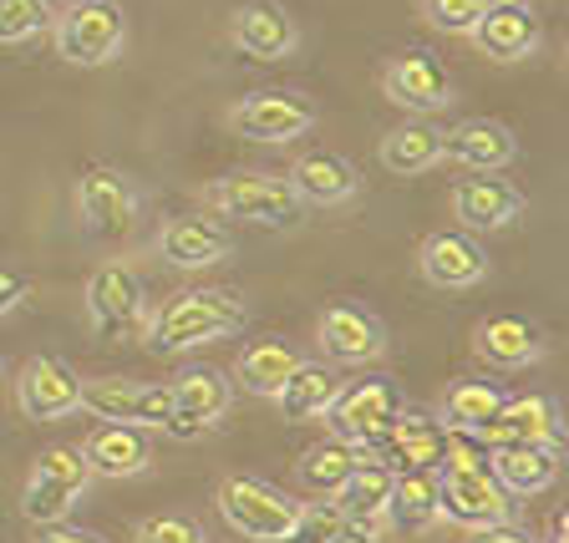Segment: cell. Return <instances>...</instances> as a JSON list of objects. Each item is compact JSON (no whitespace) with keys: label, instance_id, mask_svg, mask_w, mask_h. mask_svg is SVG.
<instances>
[{"label":"cell","instance_id":"6da1fadb","mask_svg":"<svg viewBox=\"0 0 569 543\" xmlns=\"http://www.w3.org/2000/svg\"><path fill=\"white\" fill-rule=\"evenodd\" d=\"M234 331H244V300L234 290H183L148 315L142 341L153 345V355H183L193 345L224 341Z\"/></svg>","mask_w":569,"mask_h":543},{"label":"cell","instance_id":"7a4b0ae2","mask_svg":"<svg viewBox=\"0 0 569 543\" xmlns=\"http://www.w3.org/2000/svg\"><path fill=\"white\" fill-rule=\"evenodd\" d=\"M209 203L224 219H244L254 229H296L300 224V199L290 183L274 173H229L209 183Z\"/></svg>","mask_w":569,"mask_h":543},{"label":"cell","instance_id":"3957f363","mask_svg":"<svg viewBox=\"0 0 569 543\" xmlns=\"http://www.w3.org/2000/svg\"><path fill=\"white\" fill-rule=\"evenodd\" d=\"M219 513L224 523L249 543H280L296 523L300 503L280 487L260 483V477H224L219 483Z\"/></svg>","mask_w":569,"mask_h":543},{"label":"cell","instance_id":"277c9868","mask_svg":"<svg viewBox=\"0 0 569 543\" xmlns=\"http://www.w3.org/2000/svg\"><path fill=\"white\" fill-rule=\"evenodd\" d=\"M128 41V16L112 0H97V6H77V11L57 16L51 21V47L61 61L71 67H107V61L122 51Z\"/></svg>","mask_w":569,"mask_h":543},{"label":"cell","instance_id":"5b68a950","mask_svg":"<svg viewBox=\"0 0 569 543\" xmlns=\"http://www.w3.org/2000/svg\"><path fill=\"white\" fill-rule=\"evenodd\" d=\"M87 320H92L97 341H122L148 325V300H142V280L128 264H102L87 280Z\"/></svg>","mask_w":569,"mask_h":543},{"label":"cell","instance_id":"8992f818","mask_svg":"<svg viewBox=\"0 0 569 543\" xmlns=\"http://www.w3.org/2000/svg\"><path fill=\"white\" fill-rule=\"evenodd\" d=\"M168 396H173V412H168L163 432L178 438V442H193L229 412V402H234V381H229L224 371H213V366H193L178 381H168Z\"/></svg>","mask_w":569,"mask_h":543},{"label":"cell","instance_id":"52a82bcc","mask_svg":"<svg viewBox=\"0 0 569 543\" xmlns=\"http://www.w3.org/2000/svg\"><path fill=\"white\" fill-rule=\"evenodd\" d=\"M229 128L254 142H296L316 128V102L300 92H254L229 107Z\"/></svg>","mask_w":569,"mask_h":543},{"label":"cell","instance_id":"ba28073f","mask_svg":"<svg viewBox=\"0 0 569 543\" xmlns=\"http://www.w3.org/2000/svg\"><path fill=\"white\" fill-rule=\"evenodd\" d=\"M77 219L92 239H122L138 224V189L118 168H87L77 183Z\"/></svg>","mask_w":569,"mask_h":543},{"label":"cell","instance_id":"9c48e42d","mask_svg":"<svg viewBox=\"0 0 569 543\" xmlns=\"http://www.w3.org/2000/svg\"><path fill=\"white\" fill-rule=\"evenodd\" d=\"M16 406L31 422H61L82 406V376L57 355H31L16 371Z\"/></svg>","mask_w":569,"mask_h":543},{"label":"cell","instance_id":"30bf717a","mask_svg":"<svg viewBox=\"0 0 569 543\" xmlns=\"http://www.w3.org/2000/svg\"><path fill=\"white\" fill-rule=\"evenodd\" d=\"M509 513L513 503L493 483V473H458V467L438 473V519L458 523L462 533L488 529V523H509Z\"/></svg>","mask_w":569,"mask_h":543},{"label":"cell","instance_id":"8fae6325","mask_svg":"<svg viewBox=\"0 0 569 543\" xmlns=\"http://www.w3.org/2000/svg\"><path fill=\"white\" fill-rule=\"evenodd\" d=\"M381 92H387V102L402 107V112L427 118V112H442V107L452 102V77L438 57L407 51V57H397V61L381 67Z\"/></svg>","mask_w":569,"mask_h":543},{"label":"cell","instance_id":"7c38bea8","mask_svg":"<svg viewBox=\"0 0 569 543\" xmlns=\"http://www.w3.org/2000/svg\"><path fill=\"white\" fill-rule=\"evenodd\" d=\"M397 412H402V396H397L391 381H356V386H341V396H336V406L326 412V422H331L336 442L361 448V442L377 438Z\"/></svg>","mask_w":569,"mask_h":543},{"label":"cell","instance_id":"4fadbf2b","mask_svg":"<svg viewBox=\"0 0 569 543\" xmlns=\"http://www.w3.org/2000/svg\"><path fill=\"white\" fill-rule=\"evenodd\" d=\"M478 438L488 448H559L565 426H559V406L549 396H503V406Z\"/></svg>","mask_w":569,"mask_h":543},{"label":"cell","instance_id":"5bb4252c","mask_svg":"<svg viewBox=\"0 0 569 543\" xmlns=\"http://www.w3.org/2000/svg\"><path fill=\"white\" fill-rule=\"evenodd\" d=\"M316 331H320V351H326V361H336V366H367V361H377V355L387 351L381 320L361 305H331L326 315H320Z\"/></svg>","mask_w":569,"mask_h":543},{"label":"cell","instance_id":"9a60e30c","mask_svg":"<svg viewBox=\"0 0 569 543\" xmlns=\"http://www.w3.org/2000/svg\"><path fill=\"white\" fill-rule=\"evenodd\" d=\"M158 254L178 270H209V264L234 254V234L219 219H199V213H178L158 229Z\"/></svg>","mask_w":569,"mask_h":543},{"label":"cell","instance_id":"2e32d148","mask_svg":"<svg viewBox=\"0 0 569 543\" xmlns=\"http://www.w3.org/2000/svg\"><path fill=\"white\" fill-rule=\"evenodd\" d=\"M468 36L493 61H523L539 51V21H533L529 0H488V11Z\"/></svg>","mask_w":569,"mask_h":543},{"label":"cell","instance_id":"e0dca14e","mask_svg":"<svg viewBox=\"0 0 569 543\" xmlns=\"http://www.w3.org/2000/svg\"><path fill=\"white\" fill-rule=\"evenodd\" d=\"M229 41L254 61H284L300 47V31L284 6H274V0H249V6L234 11V21H229Z\"/></svg>","mask_w":569,"mask_h":543},{"label":"cell","instance_id":"ac0fdd59","mask_svg":"<svg viewBox=\"0 0 569 543\" xmlns=\"http://www.w3.org/2000/svg\"><path fill=\"white\" fill-rule=\"evenodd\" d=\"M452 213H458V224L468 229V234L509 229L523 213V193L513 189L509 178L478 173V178H462L458 189H452Z\"/></svg>","mask_w":569,"mask_h":543},{"label":"cell","instance_id":"d6986e66","mask_svg":"<svg viewBox=\"0 0 569 543\" xmlns=\"http://www.w3.org/2000/svg\"><path fill=\"white\" fill-rule=\"evenodd\" d=\"M417 264H422V280L438 284V290H473L488 280V254L473 244V234H432L417 249Z\"/></svg>","mask_w":569,"mask_h":543},{"label":"cell","instance_id":"ffe728a7","mask_svg":"<svg viewBox=\"0 0 569 543\" xmlns=\"http://www.w3.org/2000/svg\"><path fill=\"white\" fill-rule=\"evenodd\" d=\"M513 153H519L513 132L493 118H468L452 132H442V158L473 168V173H498V168L513 163Z\"/></svg>","mask_w":569,"mask_h":543},{"label":"cell","instance_id":"44dd1931","mask_svg":"<svg viewBox=\"0 0 569 543\" xmlns=\"http://www.w3.org/2000/svg\"><path fill=\"white\" fill-rule=\"evenodd\" d=\"M284 183H290V193L300 203H320V209L351 203L361 193V178L341 153H300L296 168L284 173Z\"/></svg>","mask_w":569,"mask_h":543},{"label":"cell","instance_id":"7402d4cb","mask_svg":"<svg viewBox=\"0 0 569 543\" xmlns=\"http://www.w3.org/2000/svg\"><path fill=\"white\" fill-rule=\"evenodd\" d=\"M82 457H87V467H92V477H138L142 467L153 462V448L142 438V426L107 422L87 438Z\"/></svg>","mask_w":569,"mask_h":543},{"label":"cell","instance_id":"603a6c76","mask_svg":"<svg viewBox=\"0 0 569 543\" xmlns=\"http://www.w3.org/2000/svg\"><path fill=\"white\" fill-rule=\"evenodd\" d=\"M473 351L483 355L488 366H498V371H519V366H529V361H539V355H545V341H539V331H533L529 320L493 315V320H483V325H478Z\"/></svg>","mask_w":569,"mask_h":543},{"label":"cell","instance_id":"cb8c5ba5","mask_svg":"<svg viewBox=\"0 0 569 543\" xmlns=\"http://www.w3.org/2000/svg\"><path fill=\"white\" fill-rule=\"evenodd\" d=\"M488 473L509 497H529L545 493L559 477V448H493Z\"/></svg>","mask_w":569,"mask_h":543},{"label":"cell","instance_id":"d4e9b609","mask_svg":"<svg viewBox=\"0 0 569 543\" xmlns=\"http://www.w3.org/2000/svg\"><path fill=\"white\" fill-rule=\"evenodd\" d=\"M391 483H397L391 467H381V462H356V473L336 487L331 503L341 509L346 523H367V529H377L391 509Z\"/></svg>","mask_w":569,"mask_h":543},{"label":"cell","instance_id":"484cf974","mask_svg":"<svg viewBox=\"0 0 569 543\" xmlns=\"http://www.w3.org/2000/svg\"><path fill=\"white\" fill-rule=\"evenodd\" d=\"M336 396H341L336 366H326V361H300L274 402H280V412L290 416V422H316V416H326L336 406Z\"/></svg>","mask_w":569,"mask_h":543},{"label":"cell","instance_id":"4316f807","mask_svg":"<svg viewBox=\"0 0 569 543\" xmlns=\"http://www.w3.org/2000/svg\"><path fill=\"white\" fill-rule=\"evenodd\" d=\"M306 355L300 351H290L284 341H254L244 355L234 361V376H239V386L249 391V396H280V386L290 381V371L300 366Z\"/></svg>","mask_w":569,"mask_h":543},{"label":"cell","instance_id":"83f0119b","mask_svg":"<svg viewBox=\"0 0 569 543\" xmlns=\"http://www.w3.org/2000/svg\"><path fill=\"white\" fill-rule=\"evenodd\" d=\"M442 158V132L427 128V122H402L381 138V168L397 178H412V173H427V168Z\"/></svg>","mask_w":569,"mask_h":543},{"label":"cell","instance_id":"f1b7e54d","mask_svg":"<svg viewBox=\"0 0 569 543\" xmlns=\"http://www.w3.org/2000/svg\"><path fill=\"white\" fill-rule=\"evenodd\" d=\"M387 519H397L407 533L432 529L438 523V473H397Z\"/></svg>","mask_w":569,"mask_h":543},{"label":"cell","instance_id":"f546056e","mask_svg":"<svg viewBox=\"0 0 569 543\" xmlns=\"http://www.w3.org/2000/svg\"><path fill=\"white\" fill-rule=\"evenodd\" d=\"M498 406H503V391L493 381H458L442 402V426L448 432H483Z\"/></svg>","mask_w":569,"mask_h":543},{"label":"cell","instance_id":"4dcf8cb0","mask_svg":"<svg viewBox=\"0 0 569 543\" xmlns=\"http://www.w3.org/2000/svg\"><path fill=\"white\" fill-rule=\"evenodd\" d=\"M138 391H142V381H132V376H92V381H82V406H77V412H92L97 422L132 426V416H138Z\"/></svg>","mask_w":569,"mask_h":543},{"label":"cell","instance_id":"1f68e13d","mask_svg":"<svg viewBox=\"0 0 569 543\" xmlns=\"http://www.w3.org/2000/svg\"><path fill=\"white\" fill-rule=\"evenodd\" d=\"M356 462H361V457H356V448L326 438V442H316V448L300 457V477H306V487H316L320 497H331L336 487L356 473Z\"/></svg>","mask_w":569,"mask_h":543},{"label":"cell","instance_id":"d6a6232c","mask_svg":"<svg viewBox=\"0 0 569 543\" xmlns=\"http://www.w3.org/2000/svg\"><path fill=\"white\" fill-rule=\"evenodd\" d=\"M71 509H77V493H67L61 483H51V477H41V473L26 477L21 513L36 523V529H51V523H61Z\"/></svg>","mask_w":569,"mask_h":543},{"label":"cell","instance_id":"836d02e7","mask_svg":"<svg viewBox=\"0 0 569 543\" xmlns=\"http://www.w3.org/2000/svg\"><path fill=\"white\" fill-rule=\"evenodd\" d=\"M51 26V0H0V47H21Z\"/></svg>","mask_w":569,"mask_h":543},{"label":"cell","instance_id":"e575fe53","mask_svg":"<svg viewBox=\"0 0 569 543\" xmlns=\"http://www.w3.org/2000/svg\"><path fill=\"white\" fill-rule=\"evenodd\" d=\"M31 473L51 477V483H61L67 493H77V497L92 487V467H87L82 448H51V452H41V462H36Z\"/></svg>","mask_w":569,"mask_h":543},{"label":"cell","instance_id":"d590c367","mask_svg":"<svg viewBox=\"0 0 569 543\" xmlns=\"http://www.w3.org/2000/svg\"><path fill=\"white\" fill-rule=\"evenodd\" d=\"M341 523H346L341 509H336L331 497H326V503H310V509H300L296 523H290V533H284L280 543H331Z\"/></svg>","mask_w":569,"mask_h":543},{"label":"cell","instance_id":"8d00e7d4","mask_svg":"<svg viewBox=\"0 0 569 543\" xmlns=\"http://www.w3.org/2000/svg\"><path fill=\"white\" fill-rule=\"evenodd\" d=\"M483 11H488V0H422V16L448 36H468Z\"/></svg>","mask_w":569,"mask_h":543},{"label":"cell","instance_id":"74e56055","mask_svg":"<svg viewBox=\"0 0 569 543\" xmlns=\"http://www.w3.org/2000/svg\"><path fill=\"white\" fill-rule=\"evenodd\" d=\"M138 543H209L203 529L193 519H178V513H158V519L138 523Z\"/></svg>","mask_w":569,"mask_h":543},{"label":"cell","instance_id":"f35d334b","mask_svg":"<svg viewBox=\"0 0 569 543\" xmlns=\"http://www.w3.org/2000/svg\"><path fill=\"white\" fill-rule=\"evenodd\" d=\"M168 412H173L168 381H142V391H138V416H132V426H168Z\"/></svg>","mask_w":569,"mask_h":543},{"label":"cell","instance_id":"ab89813d","mask_svg":"<svg viewBox=\"0 0 569 543\" xmlns=\"http://www.w3.org/2000/svg\"><path fill=\"white\" fill-rule=\"evenodd\" d=\"M468 543H533V539L523 529H513V523H488V529L468 533Z\"/></svg>","mask_w":569,"mask_h":543},{"label":"cell","instance_id":"60d3db41","mask_svg":"<svg viewBox=\"0 0 569 543\" xmlns=\"http://www.w3.org/2000/svg\"><path fill=\"white\" fill-rule=\"evenodd\" d=\"M21 300H26V274L0 270V315H11Z\"/></svg>","mask_w":569,"mask_h":543},{"label":"cell","instance_id":"b9f144b4","mask_svg":"<svg viewBox=\"0 0 569 543\" xmlns=\"http://www.w3.org/2000/svg\"><path fill=\"white\" fill-rule=\"evenodd\" d=\"M36 543H102V539L87 533V529H61V523H51V529H41V539Z\"/></svg>","mask_w":569,"mask_h":543},{"label":"cell","instance_id":"7bdbcfd3","mask_svg":"<svg viewBox=\"0 0 569 543\" xmlns=\"http://www.w3.org/2000/svg\"><path fill=\"white\" fill-rule=\"evenodd\" d=\"M331 543H381V539H377V529H367V523H341Z\"/></svg>","mask_w":569,"mask_h":543},{"label":"cell","instance_id":"ee69618b","mask_svg":"<svg viewBox=\"0 0 569 543\" xmlns=\"http://www.w3.org/2000/svg\"><path fill=\"white\" fill-rule=\"evenodd\" d=\"M57 6H67V11H77V6H97V0H57Z\"/></svg>","mask_w":569,"mask_h":543}]
</instances>
